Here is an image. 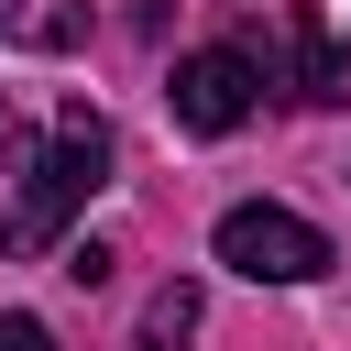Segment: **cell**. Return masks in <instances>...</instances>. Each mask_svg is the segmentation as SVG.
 <instances>
[{
  "label": "cell",
  "instance_id": "2",
  "mask_svg": "<svg viewBox=\"0 0 351 351\" xmlns=\"http://www.w3.org/2000/svg\"><path fill=\"white\" fill-rule=\"evenodd\" d=\"M219 263L230 274H252V285H318L329 274V230H307L296 208H230L219 219Z\"/></svg>",
  "mask_w": 351,
  "mask_h": 351
},
{
  "label": "cell",
  "instance_id": "3",
  "mask_svg": "<svg viewBox=\"0 0 351 351\" xmlns=\"http://www.w3.org/2000/svg\"><path fill=\"white\" fill-rule=\"evenodd\" d=\"M176 132H197V143H219V132H241L252 121V99H263V66L241 55V44H197V55H176Z\"/></svg>",
  "mask_w": 351,
  "mask_h": 351
},
{
  "label": "cell",
  "instance_id": "7",
  "mask_svg": "<svg viewBox=\"0 0 351 351\" xmlns=\"http://www.w3.org/2000/svg\"><path fill=\"white\" fill-rule=\"evenodd\" d=\"M11 11H22V0H0V22H11Z\"/></svg>",
  "mask_w": 351,
  "mask_h": 351
},
{
  "label": "cell",
  "instance_id": "4",
  "mask_svg": "<svg viewBox=\"0 0 351 351\" xmlns=\"http://www.w3.org/2000/svg\"><path fill=\"white\" fill-rule=\"evenodd\" d=\"M296 99H318V110H340V99H351V44H340V33H318V22H296Z\"/></svg>",
  "mask_w": 351,
  "mask_h": 351
},
{
  "label": "cell",
  "instance_id": "1",
  "mask_svg": "<svg viewBox=\"0 0 351 351\" xmlns=\"http://www.w3.org/2000/svg\"><path fill=\"white\" fill-rule=\"evenodd\" d=\"M99 186H110V121H99V110H55L22 197L0 208V252H55V230H66Z\"/></svg>",
  "mask_w": 351,
  "mask_h": 351
},
{
  "label": "cell",
  "instance_id": "6",
  "mask_svg": "<svg viewBox=\"0 0 351 351\" xmlns=\"http://www.w3.org/2000/svg\"><path fill=\"white\" fill-rule=\"evenodd\" d=\"M0 351H55V329H44V318H22V307H0Z\"/></svg>",
  "mask_w": 351,
  "mask_h": 351
},
{
  "label": "cell",
  "instance_id": "5",
  "mask_svg": "<svg viewBox=\"0 0 351 351\" xmlns=\"http://www.w3.org/2000/svg\"><path fill=\"white\" fill-rule=\"evenodd\" d=\"M186 329H197V285L176 274V285H154V307H143V351H176Z\"/></svg>",
  "mask_w": 351,
  "mask_h": 351
}]
</instances>
